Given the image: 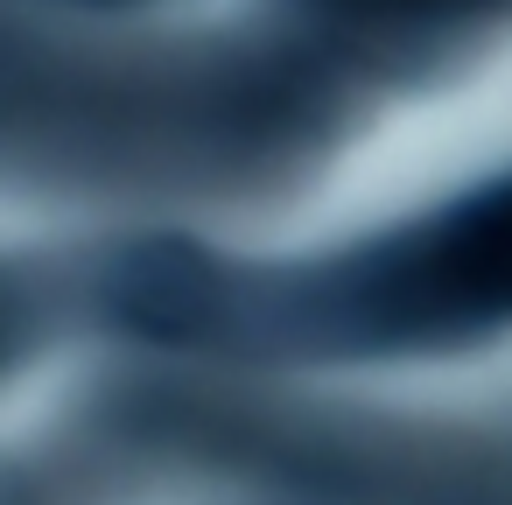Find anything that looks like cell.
<instances>
[{"label": "cell", "mask_w": 512, "mask_h": 505, "mask_svg": "<svg viewBox=\"0 0 512 505\" xmlns=\"http://www.w3.org/2000/svg\"><path fill=\"white\" fill-rule=\"evenodd\" d=\"M0 8L50 29V36H71V43H120L127 50V36H162L183 15H197V0H0Z\"/></svg>", "instance_id": "2"}, {"label": "cell", "mask_w": 512, "mask_h": 505, "mask_svg": "<svg viewBox=\"0 0 512 505\" xmlns=\"http://www.w3.org/2000/svg\"><path fill=\"white\" fill-rule=\"evenodd\" d=\"M113 239L64 232L43 218H0V435L36 414L78 358L113 337L106 288Z\"/></svg>", "instance_id": "1"}]
</instances>
